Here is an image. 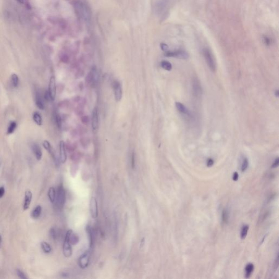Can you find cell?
I'll return each instance as SVG.
<instances>
[{"label":"cell","mask_w":279,"mask_h":279,"mask_svg":"<svg viewBox=\"0 0 279 279\" xmlns=\"http://www.w3.org/2000/svg\"><path fill=\"white\" fill-rule=\"evenodd\" d=\"M249 226L248 225H244L242 227L241 230V239H244L248 234V230H249Z\"/></svg>","instance_id":"cell-31"},{"label":"cell","mask_w":279,"mask_h":279,"mask_svg":"<svg viewBox=\"0 0 279 279\" xmlns=\"http://www.w3.org/2000/svg\"><path fill=\"white\" fill-rule=\"evenodd\" d=\"M112 87L113 89L115 98L116 101L119 102L122 98V89L121 85L119 81L115 80L112 83Z\"/></svg>","instance_id":"cell-6"},{"label":"cell","mask_w":279,"mask_h":279,"mask_svg":"<svg viewBox=\"0 0 279 279\" xmlns=\"http://www.w3.org/2000/svg\"><path fill=\"white\" fill-rule=\"evenodd\" d=\"M17 276H18L20 278L22 279H27V276L25 274L24 272H23L20 269H17Z\"/></svg>","instance_id":"cell-34"},{"label":"cell","mask_w":279,"mask_h":279,"mask_svg":"<svg viewBox=\"0 0 279 279\" xmlns=\"http://www.w3.org/2000/svg\"><path fill=\"white\" fill-rule=\"evenodd\" d=\"M48 92L50 94L51 101H53L55 99L56 95V80L55 77L53 76H52L50 79Z\"/></svg>","instance_id":"cell-7"},{"label":"cell","mask_w":279,"mask_h":279,"mask_svg":"<svg viewBox=\"0 0 279 279\" xmlns=\"http://www.w3.org/2000/svg\"><path fill=\"white\" fill-rule=\"evenodd\" d=\"M97 77H98V73H97V68L95 66H93L92 68L91 69V71L88 73L87 76L86 77V79H85L86 83L87 85L94 84L97 81Z\"/></svg>","instance_id":"cell-4"},{"label":"cell","mask_w":279,"mask_h":279,"mask_svg":"<svg viewBox=\"0 0 279 279\" xmlns=\"http://www.w3.org/2000/svg\"><path fill=\"white\" fill-rule=\"evenodd\" d=\"M85 104V101L84 100H82V101L80 103V104L78 105L77 106V108L75 109V112L77 115H81L84 112V106Z\"/></svg>","instance_id":"cell-24"},{"label":"cell","mask_w":279,"mask_h":279,"mask_svg":"<svg viewBox=\"0 0 279 279\" xmlns=\"http://www.w3.org/2000/svg\"><path fill=\"white\" fill-rule=\"evenodd\" d=\"M66 202V191L62 184L59 185L56 192V206L58 208L62 209L64 205Z\"/></svg>","instance_id":"cell-1"},{"label":"cell","mask_w":279,"mask_h":279,"mask_svg":"<svg viewBox=\"0 0 279 279\" xmlns=\"http://www.w3.org/2000/svg\"><path fill=\"white\" fill-rule=\"evenodd\" d=\"M90 211L91 216L93 219H96L98 216V203L97 199L94 197H92L90 202Z\"/></svg>","instance_id":"cell-8"},{"label":"cell","mask_w":279,"mask_h":279,"mask_svg":"<svg viewBox=\"0 0 279 279\" xmlns=\"http://www.w3.org/2000/svg\"><path fill=\"white\" fill-rule=\"evenodd\" d=\"M63 253L64 256L67 258L71 257L73 254L72 245L70 243L68 238L66 237H65L64 241L63 243Z\"/></svg>","instance_id":"cell-9"},{"label":"cell","mask_w":279,"mask_h":279,"mask_svg":"<svg viewBox=\"0 0 279 279\" xmlns=\"http://www.w3.org/2000/svg\"><path fill=\"white\" fill-rule=\"evenodd\" d=\"M161 66L163 69L168 70V71H170L172 69V68L171 63H170L169 62H168V61H163L161 62Z\"/></svg>","instance_id":"cell-29"},{"label":"cell","mask_w":279,"mask_h":279,"mask_svg":"<svg viewBox=\"0 0 279 279\" xmlns=\"http://www.w3.org/2000/svg\"><path fill=\"white\" fill-rule=\"evenodd\" d=\"M43 146L44 147V148L46 149V150H47L49 153L50 154L52 157L55 159V153H54V152H53V150L52 149V147H51V145L50 143L49 142V141H48V140H45L43 141Z\"/></svg>","instance_id":"cell-17"},{"label":"cell","mask_w":279,"mask_h":279,"mask_svg":"<svg viewBox=\"0 0 279 279\" xmlns=\"http://www.w3.org/2000/svg\"><path fill=\"white\" fill-rule=\"evenodd\" d=\"M32 199V192L27 190L25 192L24 201L23 205V209L24 210H27L30 207Z\"/></svg>","instance_id":"cell-12"},{"label":"cell","mask_w":279,"mask_h":279,"mask_svg":"<svg viewBox=\"0 0 279 279\" xmlns=\"http://www.w3.org/2000/svg\"><path fill=\"white\" fill-rule=\"evenodd\" d=\"M81 121L84 124H87L90 121V118L88 116H84L81 117Z\"/></svg>","instance_id":"cell-35"},{"label":"cell","mask_w":279,"mask_h":279,"mask_svg":"<svg viewBox=\"0 0 279 279\" xmlns=\"http://www.w3.org/2000/svg\"><path fill=\"white\" fill-rule=\"evenodd\" d=\"M11 80L12 82V85L15 88H17L19 85V77L16 74H13L11 76Z\"/></svg>","instance_id":"cell-27"},{"label":"cell","mask_w":279,"mask_h":279,"mask_svg":"<svg viewBox=\"0 0 279 279\" xmlns=\"http://www.w3.org/2000/svg\"><path fill=\"white\" fill-rule=\"evenodd\" d=\"M41 248H42L43 251H44L46 254H49L52 251V248L50 246V245L46 241H42L40 244Z\"/></svg>","instance_id":"cell-23"},{"label":"cell","mask_w":279,"mask_h":279,"mask_svg":"<svg viewBox=\"0 0 279 279\" xmlns=\"http://www.w3.org/2000/svg\"><path fill=\"white\" fill-rule=\"evenodd\" d=\"M239 178V175L237 172H234L233 175V180L234 181H237Z\"/></svg>","instance_id":"cell-42"},{"label":"cell","mask_w":279,"mask_h":279,"mask_svg":"<svg viewBox=\"0 0 279 279\" xmlns=\"http://www.w3.org/2000/svg\"><path fill=\"white\" fill-rule=\"evenodd\" d=\"M92 128L93 130H96L98 129V110L97 107H95L92 113Z\"/></svg>","instance_id":"cell-11"},{"label":"cell","mask_w":279,"mask_h":279,"mask_svg":"<svg viewBox=\"0 0 279 279\" xmlns=\"http://www.w3.org/2000/svg\"><path fill=\"white\" fill-rule=\"evenodd\" d=\"M18 2H19L21 4H23L24 3V0H17Z\"/></svg>","instance_id":"cell-44"},{"label":"cell","mask_w":279,"mask_h":279,"mask_svg":"<svg viewBox=\"0 0 279 279\" xmlns=\"http://www.w3.org/2000/svg\"><path fill=\"white\" fill-rule=\"evenodd\" d=\"M90 251L89 250L85 252L81 256L78 260V264L81 268L85 269L87 268L90 263Z\"/></svg>","instance_id":"cell-3"},{"label":"cell","mask_w":279,"mask_h":279,"mask_svg":"<svg viewBox=\"0 0 279 279\" xmlns=\"http://www.w3.org/2000/svg\"><path fill=\"white\" fill-rule=\"evenodd\" d=\"M275 95L276 96V97H278L279 96V92L278 90L276 91L275 93Z\"/></svg>","instance_id":"cell-43"},{"label":"cell","mask_w":279,"mask_h":279,"mask_svg":"<svg viewBox=\"0 0 279 279\" xmlns=\"http://www.w3.org/2000/svg\"><path fill=\"white\" fill-rule=\"evenodd\" d=\"M33 119L34 122L38 126H42L43 123V120L41 115L38 112H35L33 113Z\"/></svg>","instance_id":"cell-21"},{"label":"cell","mask_w":279,"mask_h":279,"mask_svg":"<svg viewBox=\"0 0 279 279\" xmlns=\"http://www.w3.org/2000/svg\"><path fill=\"white\" fill-rule=\"evenodd\" d=\"M229 219V212L228 210L223 209L222 213V221L223 223H228Z\"/></svg>","instance_id":"cell-28"},{"label":"cell","mask_w":279,"mask_h":279,"mask_svg":"<svg viewBox=\"0 0 279 279\" xmlns=\"http://www.w3.org/2000/svg\"><path fill=\"white\" fill-rule=\"evenodd\" d=\"M214 164V160H213L212 159L210 158V159H208V160H207V165L208 167H211Z\"/></svg>","instance_id":"cell-39"},{"label":"cell","mask_w":279,"mask_h":279,"mask_svg":"<svg viewBox=\"0 0 279 279\" xmlns=\"http://www.w3.org/2000/svg\"><path fill=\"white\" fill-rule=\"evenodd\" d=\"M203 54L206 59L207 63L209 66V68L213 72H215L216 70V64L214 59L213 55L209 49H205L203 50Z\"/></svg>","instance_id":"cell-2"},{"label":"cell","mask_w":279,"mask_h":279,"mask_svg":"<svg viewBox=\"0 0 279 279\" xmlns=\"http://www.w3.org/2000/svg\"><path fill=\"white\" fill-rule=\"evenodd\" d=\"M161 49H162L163 51H168V45L165 44V43H161L160 44Z\"/></svg>","instance_id":"cell-37"},{"label":"cell","mask_w":279,"mask_h":279,"mask_svg":"<svg viewBox=\"0 0 279 279\" xmlns=\"http://www.w3.org/2000/svg\"><path fill=\"white\" fill-rule=\"evenodd\" d=\"M193 92L196 96H199L202 93V90L201 84L197 79H194L192 82Z\"/></svg>","instance_id":"cell-14"},{"label":"cell","mask_w":279,"mask_h":279,"mask_svg":"<svg viewBox=\"0 0 279 279\" xmlns=\"http://www.w3.org/2000/svg\"><path fill=\"white\" fill-rule=\"evenodd\" d=\"M86 230H87V234H88V236L89 241H90V246L91 248H92V246H93V234L92 233V229L90 227V226L87 227Z\"/></svg>","instance_id":"cell-26"},{"label":"cell","mask_w":279,"mask_h":279,"mask_svg":"<svg viewBox=\"0 0 279 279\" xmlns=\"http://www.w3.org/2000/svg\"><path fill=\"white\" fill-rule=\"evenodd\" d=\"M66 237L68 238L71 245H76L79 241V238L77 234L74 233L73 231L69 230L67 231Z\"/></svg>","instance_id":"cell-13"},{"label":"cell","mask_w":279,"mask_h":279,"mask_svg":"<svg viewBox=\"0 0 279 279\" xmlns=\"http://www.w3.org/2000/svg\"><path fill=\"white\" fill-rule=\"evenodd\" d=\"M248 165H249V161H248V160L246 158H245L244 159V160L243 161L242 165H241V170L242 172H244V171H245V170L247 169Z\"/></svg>","instance_id":"cell-33"},{"label":"cell","mask_w":279,"mask_h":279,"mask_svg":"<svg viewBox=\"0 0 279 279\" xmlns=\"http://www.w3.org/2000/svg\"><path fill=\"white\" fill-rule=\"evenodd\" d=\"M263 40H264V42L265 44V45L267 46H270L271 43H272V41H271V39L268 38V37H264L263 38Z\"/></svg>","instance_id":"cell-36"},{"label":"cell","mask_w":279,"mask_h":279,"mask_svg":"<svg viewBox=\"0 0 279 279\" xmlns=\"http://www.w3.org/2000/svg\"><path fill=\"white\" fill-rule=\"evenodd\" d=\"M49 234H50V237L53 240H56V239L59 237L58 231L56 230V228H55V227H52L50 229V232H49Z\"/></svg>","instance_id":"cell-30"},{"label":"cell","mask_w":279,"mask_h":279,"mask_svg":"<svg viewBox=\"0 0 279 279\" xmlns=\"http://www.w3.org/2000/svg\"><path fill=\"white\" fill-rule=\"evenodd\" d=\"M1 241H2V238H1V236L0 235V245L1 244Z\"/></svg>","instance_id":"cell-45"},{"label":"cell","mask_w":279,"mask_h":279,"mask_svg":"<svg viewBox=\"0 0 279 279\" xmlns=\"http://www.w3.org/2000/svg\"><path fill=\"white\" fill-rule=\"evenodd\" d=\"M254 269V265L252 263H249L247 265H246L245 268V278H248L251 275L252 272H253Z\"/></svg>","instance_id":"cell-22"},{"label":"cell","mask_w":279,"mask_h":279,"mask_svg":"<svg viewBox=\"0 0 279 279\" xmlns=\"http://www.w3.org/2000/svg\"><path fill=\"white\" fill-rule=\"evenodd\" d=\"M35 104L37 106L38 108L40 110H43L45 108V105L43 100L42 99V96L40 94L39 92H37L35 93Z\"/></svg>","instance_id":"cell-16"},{"label":"cell","mask_w":279,"mask_h":279,"mask_svg":"<svg viewBox=\"0 0 279 279\" xmlns=\"http://www.w3.org/2000/svg\"><path fill=\"white\" fill-rule=\"evenodd\" d=\"M59 158L62 163H65L66 160V145L63 141H61L59 143Z\"/></svg>","instance_id":"cell-10"},{"label":"cell","mask_w":279,"mask_h":279,"mask_svg":"<svg viewBox=\"0 0 279 279\" xmlns=\"http://www.w3.org/2000/svg\"><path fill=\"white\" fill-rule=\"evenodd\" d=\"M42 208L40 206H36L31 213V216L33 219H38L39 218L42 213Z\"/></svg>","instance_id":"cell-18"},{"label":"cell","mask_w":279,"mask_h":279,"mask_svg":"<svg viewBox=\"0 0 279 279\" xmlns=\"http://www.w3.org/2000/svg\"><path fill=\"white\" fill-rule=\"evenodd\" d=\"M279 158H277L274 161V162L272 164V168H277L278 166H279Z\"/></svg>","instance_id":"cell-38"},{"label":"cell","mask_w":279,"mask_h":279,"mask_svg":"<svg viewBox=\"0 0 279 279\" xmlns=\"http://www.w3.org/2000/svg\"><path fill=\"white\" fill-rule=\"evenodd\" d=\"M5 194V189L4 186L0 187V199L3 197L4 195Z\"/></svg>","instance_id":"cell-40"},{"label":"cell","mask_w":279,"mask_h":279,"mask_svg":"<svg viewBox=\"0 0 279 279\" xmlns=\"http://www.w3.org/2000/svg\"><path fill=\"white\" fill-rule=\"evenodd\" d=\"M135 153H134V152H133L132 156V166L133 168H135Z\"/></svg>","instance_id":"cell-41"},{"label":"cell","mask_w":279,"mask_h":279,"mask_svg":"<svg viewBox=\"0 0 279 279\" xmlns=\"http://www.w3.org/2000/svg\"><path fill=\"white\" fill-rule=\"evenodd\" d=\"M176 106L178 111L181 112V113L187 115H190V112L186 108V107L184 105L182 104L181 103L176 102Z\"/></svg>","instance_id":"cell-19"},{"label":"cell","mask_w":279,"mask_h":279,"mask_svg":"<svg viewBox=\"0 0 279 279\" xmlns=\"http://www.w3.org/2000/svg\"><path fill=\"white\" fill-rule=\"evenodd\" d=\"M32 150L37 160L38 161L42 159L43 154H42V150L38 144L34 143L33 145Z\"/></svg>","instance_id":"cell-15"},{"label":"cell","mask_w":279,"mask_h":279,"mask_svg":"<svg viewBox=\"0 0 279 279\" xmlns=\"http://www.w3.org/2000/svg\"><path fill=\"white\" fill-rule=\"evenodd\" d=\"M165 56L166 57H176L181 59H187L189 57L188 53L185 51L178 50L176 51H166Z\"/></svg>","instance_id":"cell-5"},{"label":"cell","mask_w":279,"mask_h":279,"mask_svg":"<svg viewBox=\"0 0 279 279\" xmlns=\"http://www.w3.org/2000/svg\"><path fill=\"white\" fill-rule=\"evenodd\" d=\"M17 127V123L15 122H12L9 124L7 129V134L10 135L14 133V131Z\"/></svg>","instance_id":"cell-25"},{"label":"cell","mask_w":279,"mask_h":279,"mask_svg":"<svg viewBox=\"0 0 279 279\" xmlns=\"http://www.w3.org/2000/svg\"><path fill=\"white\" fill-rule=\"evenodd\" d=\"M55 119H56L57 126L59 129H61L62 128V119H61V116L59 113L56 114Z\"/></svg>","instance_id":"cell-32"},{"label":"cell","mask_w":279,"mask_h":279,"mask_svg":"<svg viewBox=\"0 0 279 279\" xmlns=\"http://www.w3.org/2000/svg\"><path fill=\"white\" fill-rule=\"evenodd\" d=\"M48 197H49V199L51 202L54 203L55 202L56 196V191L55 189L53 187H51L50 188L48 191Z\"/></svg>","instance_id":"cell-20"}]
</instances>
